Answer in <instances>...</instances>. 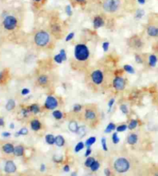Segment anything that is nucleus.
<instances>
[{"mask_svg": "<svg viewBox=\"0 0 158 176\" xmlns=\"http://www.w3.org/2000/svg\"><path fill=\"white\" fill-rule=\"evenodd\" d=\"M52 34L47 29H40L36 30L33 35V42L36 47L44 48L48 47L52 41Z\"/></svg>", "mask_w": 158, "mask_h": 176, "instance_id": "1", "label": "nucleus"}, {"mask_svg": "<svg viewBox=\"0 0 158 176\" xmlns=\"http://www.w3.org/2000/svg\"><path fill=\"white\" fill-rule=\"evenodd\" d=\"M90 52L88 46L84 43H78L74 48V59L78 62H86L90 59Z\"/></svg>", "mask_w": 158, "mask_h": 176, "instance_id": "2", "label": "nucleus"}, {"mask_svg": "<svg viewBox=\"0 0 158 176\" xmlns=\"http://www.w3.org/2000/svg\"><path fill=\"white\" fill-rule=\"evenodd\" d=\"M122 7L121 0H103L101 8L103 11L107 14H116L120 10Z\"/></svg>", "mask_w": 158, "mask_h": 176, "instance_id": "3", "label": "nucleus"}, {"mask_svg": "<svg viewBox=\"0 0 158 176\" xmlns=\"http://www.w3.org/2000/svg\"><path fill=\"white\" fill-rule=\"evenodd\" d=\"M50 33L54 38H62L63 34V24L57 18H53L49 22V30Z\"/></svg>", "mask_w": 158, "mask_h": 176, "instance_id": "4", "label": "nucleus"}, {"mask_svg": "<svg viewBox=\"0 0 158 176\" xmlns=\"http://www.w3.org/2000/svg\"><path fill=\"white\" fill-rule=\"evenodd\" d=\"M127 45L129 47L133 48L134 50H141L144 47V41L141 36L139 35H133L127 40Z\"/></svg>", "mask_w": 158, "mask_h": 176, "instance_id": "5", "label": "nucleus"}, {"mask_svg": "<svg viewBox=\"0 0 158 176\" xmlns=\"http://www.w3.org/2000/svg\"><path fill=\"white\" fill-rule=\"evenodd\" d=\"M114 169L119 173H125L130 168V163L125 158H119L114 161Z\"/></svg>", "mask_w": 158, "mask_h": 176, "instance_id": "6", "label": "nucleus"}, {"mask_svg": "<svg viewBox=\"0 0 158 176\" xmlns=\"http://www.w3.org/2000/svg\"><path fill=\"white\" fill-rule=\"evenodd\" d=\"M104 73L101 69H97L93 70L90 73V80L93 85L97 86H101L104 82Z\"/></svg>", "mask_w": 158, "mask_h": 176, "instance_id": "7", "label": "nucleus"}, {"mask_svg": "<svg viewBox=\"0 0 158 176\" xmlns=\"http://www.w3.org/2000/svg\"><path fill=\"white\" fill-rule=\"evenodd\" d=\"M18 26V19L16 16L8 15L4 18L3 20V27L7 31H13Z\"/></svg>", "mask_w": 158, "mask_h": 176, "instance_id": "8", "label": "nucleus"}, {"mask_svg": "<svg viewBox=\"0 0 158 176\" xmlns=\"http://www.w3.org/2000/svg\"><path fill=\"white\" fill-rule=\"evenodd\" d=\"M146 32L149 37L158 39V22H150L146 26Z\"/></svg>", "mask_w": 158, "mask_h": 176, "instance_id": "9", "label": "nucleus"}, {"mask_svg": "<svg viewBox=\"0 0 158 176\" xmlns=\"http://www.w3.org/2000/svg\"><path fill=\"white\" fill-rule=\"evenodd\" d=\"M125 85H126L125 80L122 77L116 76L113 80V86H114V88L116 89V90L121 91L123 89H124Z\"/></svg>", "mask_w": 158, "mask_h": 176, "instance_id": "10", "label": "nucleus"}, {"mask_svg": "<svg viewBox=\"0 0 158 176\" xmlns=\"http://www.w3.org/2000/svg\"><path fill=\"white\" fill-rule=\"evenodd\" d=\"M106 24L105 19L100 15H97L93 17V26L94 29H98L103 27Z\"/></svg>", "mask_w": 158, "mask_h": 176, "instance_id": "11", "label": "nucleus"}, {"mask_svg": "<svg viewBox=\"0 0 158 176\" xmlns=\"http://www.w3.org/2000/svg\"><path fill=\"white\" fill-rule=\"evenodd\" d=\"M58 105V102L56 98L53 96H48L45 102V107L49 110H53Z\"/></svg>", "mask_w": 158, "mask_h": 176, "instance_id": "12", "label": "nucleus"}, {"mask_svg": "<svg viewBox=\"0 0 158 176\" xmlns=\"http://www.w3.org/2000/svg\"><path fill=\"white\" fill-rule=\"evenodd\" d=\"M97 113L93 109H87L84 111L85 119L88 121H94L97 119Z\"/></svg>", "mask_w": 158, "mask_h": 176, "instance_id": "13", "label": "nucleus"}, {"mask_svg": "<svg viewBox=\"0 0 158 176\" xmlns=\"http://www.w3.org/2000/svg\"><path fill=\"white\" fill-rule=\"evenodd\" d=\"M5 171L7 173H14L16 171V166L13 161H8L5 166Z\"/></svg>", "mask_w": 158, "mask_h": 176, "instance_id": "14", "label": "nucleus"}, {"mask_svg": "<svg viewBox=\"0 0 158 176\" xmlns=\"http://www.w3.org/2000/svg\"><path fill=\"white\" fill-rule=\"evenodd\" d=\"M148 65L150 68H154L157 64L158 58L155 54H150L148 55Z\"/></svg>", "mask_w": 158, "mask_h": 176, "instance_id": "15", "label": "nucleus"}, {"mask_svg": "<svg viewBox=\"0 0 158 176\" xmlns=\"http://www.w3.org/2000/svg\"><path fill=\"white\" fill-rule=\"evenodd\" d=\"M49 76H47V75H45V74H42V75H40V76L37 79V82H38V84L41 86H46L48 85L49 83Z\"/></svg>", "mask_w": 158, "mask_h": 176, "instance_id": "16", "label": "nucleus"}, {"mask_svg": "<svg viewBox=\"0 0 158 176\" xmlns=\"http://www.w3.org/2000/svg\"><path fill=\"white\" fill-rule=\"evenodd\" d=\"M31 128L33 131H39L41 128V123L38 119H32L31 122Z\"/></svg>", "mask_w": 158, "mask_h": 176, "instance_id": "17", "label": "nucleus"}, {"mask_svg": "<svg viewBox=\"0 0 158 176\" xmlns=\"http://www.w3.org/2000/svg\"><path fill=\"white\" fill-rule=\"evenodd\" d=\"M69 129H70V131L71 132H75V133H76V132H77V130H78V124H77V122H76V121H71V122L69 123Z\"/></svg>", "mask_w": 158, "mask_h": 176, "instance_id": "18", "label": "nucleus"}, {"mask_svg": "<svg viewBox=\"0 0 158 176\" xmlns=\"http://www.w3.org/2000/svg\"><path fill=\"white\" fill-rule=\"evenodd\" d=\"M2 149H3V151L7 154L13 153V151H14V147H13V145H12V144H10V143L6 144Z\"/></svg>", "mask_w": 158, "mask_h": 176, "instance_id": "19", "label": "nucleus"}, {"mask_svg": "<svg viewBox=\"0 0 158 176\" xmlns=\"http://www.w3.org/2000/svg\"><path fill=\"white\" fill-rule=\"evenodd\" d=\"M13 153L15 154V155H16V156H22V155H23L24 148L23 146H21V145L15 147Z\"/></svg>", "mask_w": 158, "mask_h": 176, "instance_id": "20", "label": "nucleus"}, {"mask_svg": "<svg viewBox=\"0 0 158 176\" xmlns=\"http://www.w3.org/2000/svg\"><path fill=\"white\" fill-rule=\"evenodd\" d=\"M55 144L59 147H62L65 144V139L62 135H57L55 139Z\"/></svg>", "mask_w": 158, "mask_h": 176, "instance_id": "21", "label": "nucleus"}, {"mask_svg": "<svg viewBox=\"0 0 158 176\" xmlns=\"http://www.w3.org/2000/svg\"><path fill=\"white\" fill-rule=\"evenodd\" d=\"M137 139H138V138H137V135L136 134H130V135H129L128 138H127V142L130 144V145H134V144H136L137 142Z\"/></svg>", "mask_w": 158, "mask_h": 176, "instance_id": "22", "label": "nucleus"}, {"mask_svg": "<svg viewBox=\"0 0 158 176\" xmlns=\"http://www.w3.org/2000/svg\"><path fill=\"white\" fill-rule=\"evenodd\" d=\"M145 15V11L142 9V8H138L136 13H135V19L139 20V19H141L143 17V15Z\"/></svg>", "mask_w": 158, "mask_h": 176, "instance_id": "23", "label": "nucleus"}, {"mask_svg": "<svg viewBox=\"0 0 158 176\" xmlns=\"http://www.w3.org/2000/svg\"><path fill=\"white\" fill-rule=\"evenodd\" d=\"M76 134L78 135L79 136L83 138V137H84L87 134V130H86V127L85 126H80L78 128V130L76 132Z\"/></svg>", "mask_w": 158, "mask_h": 176, "instance_id": "24", "label": "nucleus"}, {"mask_svg": "<svg viewBox=\"0 0 158 176\" xmlns=\"http://www.w3.org/2000/svg\"><path fill=\"white\" fill-rule=\"evenodd\" d=\"M56 137H54L53 135H46V142L49 145H53L55 143Z\"/></svg>", "mask_w": 158, "mask_h": 176, "instance_id": "25", "label": "nucleus"}, {"mask_svg": "<svg viewBox=\"0 0 158 176\" xmlns=\"http://www.w3.org/2000/svg\"><path fill=\"white\" fill-rule=\"evenodd\" d=\"M16 106V102L15 101L13 100V99H10V100L8 101V102H7L6 105V108L8 111H11V110H13Z\"/></svg>", "mask_w": 158, "mask_h": 176, "instance_id": "26", "label": "nucleus"}, {"mask_svg": "<svg viewBox=\"0 0 158 176\" xmlns=\"http://www.w3.org/2000/svg\"><path fill=\"white\" fill-rule=\"evenodd\" d=\"M30 112H32L33 114H38L40 112V106L38 105H36V104H33V105H32L30 108Z\"/></svg>", "mask_w": 158, "mask_h": 176, "instance_id": "27", "label": "nucleus"}, {"mask_svg": "<svg viewBox=\"0 0 158 176\" xmlns=\"http://www.w3.org/2000/svg\"><path fill=\"white\" fill-rule=\"evenodd\" d=\"M116 128V125L114 123H112V122H110V123L108 124L107 127V128H106L105 132L106 133H110V132H113L114 130H115Z\"/></svg>", "mask_w": 158, "mask_h": 176, "instance_id": "28", "label": "nucleus"}, {"mask_svg": "<svg viewBox=\"0 0 158 176\" xmlns=\"http://www.w3.org/2000/svg\"><path fill=\"white\" fill-rule=\"evenodd\" d=\"M96 137L93 136V137H90V138H89L88 139H87V141H86V143H85V145H86V146L87 147H90L91 145H93L95 142H96Z\"/></svg>", "mask_w": 158, "mask_h": 176, "instance_id": "29", "label": "nucleus"}, {"mask_svg": "<svg viewBox=\"0 0 158 176\" xmlns=\"http://www.w3.org/2000/svg\"><path fill=\"white\" fill-rule=\"evenodd\" d=\"M123 70L126 72H128L130 74H134L135 70L130 65H123Z\"/></svg>", "mask_w": 158, "mask_h": 176, "instance_id": "30", "label": "nucleus"}, {"mask_svg": "<svg viewBox=\"0 0 158 176\" xmlns=\"http://www.w3.org/2000/svg\"><path fill=\"white\" fill-rule=\"evenodd\" d=\"M53 117L55 118L56 119L59 120L61 119L62 118H63V113H62V111H59V110H56L53 112Z\"/></svg>", "mask_w": 158, "mask_h": 176, "instance_id": "31", "label": "nucleus"}, {"mask_svg": "<svg viewBox=\"0 0 158 176\" xmlns=\"http://www.w3.org/2000/svg\"><path fill=\"white\" fill-rule=\"evenodd\" d=\"M95 161L94 158L93 157H89L86 161H85V165L87 166V168H90L91 165H93V163Z\"/></svg>", "mask_w": 158, "mask_h": 176, "instance_id": "32", "label": "nucleus"}, {"mask_svg": "<svg viewBox=\"0 0 158 176\" xmlns=\"http://www.w3.org/2000/svg\"><path fill=\"white\" fill-rule=\"evenodd\" d=\"M137 124H138V122H137V120H132L130 122V123L129 124L128 126V128L130 129V130H133V129H134L137 126Z\"/></svg>", "mask_w": 158, "mask_h": 176, "instance_id": "33", "label": "nucleus"}, {"mask_svg": "<svg viewBox=\"0 0 158 176\" xmlns=\"http://www.w3.org/2000/svg\"><path fill=\"white\" fill-rule=\"evenodd\" d=\"M135 61L137 62V63H138V64H143L144 59H143L141 55L136 54L135 55Z\"/></svg>", "mask_w": 158, "mask_h": 176, "instance_id": "34", "label": "nucleus"}, {"mask_svg": "<svg viewBox=\"0 0 158 176\" xmlns=\"http://www.w3.org/2000/svg\"><path fill=\"white\" fill-rule=\"evenodd\" d=\"M99 161H95L93 163V165H91L90 169H91V171H92V172H96V171H97V170L99 169Z\"/></svg>", "mask_w": 158, "mask_h": 176, "instance_id": "35", "label": "nucleus"}, {"mask_svg": "<svg viewBox=\"0 0 158 176\" xmlns=\"http://www.w3.org/2000/svg\"><path fill=\"white\" fill-rule=\"evenodd\" d=\"M28 129L26 128H21L19 132H17L16 134V136H19V135H25L28 134Z\"/></svg>", "mask_w": 158, "mask_h": 176, "instance_id": "36", "label": "nucleus"}, {"mask_svg": "<svg viewBox=\"0 0 158 176\" xmlns=\"http://www.w3.org/2000/svg\"><path fill=\"white\" fill-rule=\"evenodd\" d=\"M112 140H113V142H114V144H115V145L118 144L119 142H120V138H119L117 132H114V134H113Z\"/></svg>", "mask_w": 158, "mask_h": 176, "instance_id": "37", "label": "nucleus"}, {"mask_svg": "<svg viewBox=\"0 0 158 176\" xmlns=\"http://www.w3.org/2000/svg\"><path fill=\"white\" fill-rule=\"evenodd\" d=\"M84 143L82 142L77 143V145L75 147V151H76V152H79L80 151H81V150L84 148Z\"/></svg>", "mask_w": 158, "mask_h": 176, "instance_id": "38", "label": "nucleus"}, {"mask_svg": "<svg viewBox=\"0 0 158 176\" xmlns=\"http://www.w3.org/2000/svg\"><path fill=\"white\" fill-rule=\"evenodd\" d=\"M65 12H66V14L68 16H72V15H73V10H72V7L70 6V5L66 6Z\"/></svg>", "mask_w": 158, "mask_h": 176, "instance_id": "39", "label": "nucleus"}, {"mask_svg": "<svg viewBox=\"0 0 158 176\" xmlns=\"http://www.w3.org/2000/svg\"><path fill=\"white\" fill-rule=\"evenodd\" d=\"M127 128H128V126H126V125H125V124H123V125H120V126L116 127V132H124Z\"/></svg>", "mask_w": 158, "mask_h": 176, "instance_id": "40", "label": "nucleus"}, {"mask_svg": "<svg viewBox=\"0 0 158 176\" xmlns=\"http://www.w3.org/2000/svg\"><path fill=\"white\" fill-rule=\"evenodd\" d=\"M74 36H75V32H70V33L68 34L67 36H66L65 41L66 42H70V41H71V40L74 38Z\"/></svg>", "mask_w": 158, "mask_h": 176, "instance_id": "41", "label": "nucleus"}, {"mask_svg": "<svg viewBox=\"0 0 158 176\" xmlns=\"http://www.w3.org/2000/svg\"><path fill=\"white\" fill-rule=\"evenodd\" d=\"M54 61L56 62V63H58V64H61L62 62H63V59H62L61 55H60V54H57L55 56H54Z\"/></svg>", "mask_w": 158, "mask_h": 176, "instance_id": "42", "label": "nucleus"}, {"mask_svg": "<svg viewBox=\"0 0 158 176\" xmlns=\"http://www.w3.org/2000/svg\"><path fill=\"white\" fill-rule=\"evenodd\" d=\"M59 54H60V55H61L63 62L66 61V59H67V56H66V53L65 49L62 48L61 50L59 51Z\"/></svg>", "mask_w": 158, "mask_h": 176, "instance_id": "43", "label": "nucleus"}, {"mask_svg": "<svg viewBox=\"0 0 158 176\" xmlns=\"http://www.w3.org/2000/svg\"><path fill=\"white\" fill-rule=\"evenodd\" d=\"M102 48H103L104 52H107L110 48V42H103L102 45Z\"/></svg>", "mask_w": 158, "mask_h": 176, "instance_id": "44", "label": "nucleus"}, {"mask_svg": "<svg viewBox=\"0 0 158 176\" xmlns=\"http://www.w3.org/2000/svg\"><path fill=\"white\" fill-rule=\"evenodd\" d=\"M101 144H102V147H103V149L105 151H108V148L107 146V141H106L105 138H102L101 139Z\"/></svg>", "mask_w": 158, "mask_h": 176, "instance_id": "45", "label": "nucleus"}, {"mask_svg": "<svg viewBox=\"0 0 158 176\" xmlns=\"http://www.w3.org/2000/svg\"><path fill=\"white\" fill-rule=\"evenodd\" d=\"M120 110H121V111H122L124 115H126V114L128 113V109H127V107H126V105H120Z\"/></svg>", "mask_w": 158, "mask_h": 176, "instance_id": "46", "label": "nucleus"}, {"mask_svg": "<svg viewBox=\"0 0 158 176\" xmlns=\"http://www.w3.org/2000/svg\"><path fill=\"white\" fill-rule=\"evenodd\" d=\"M53 160H54L56 162H57V163H59V162H61V161H63V157H62V156H56V155H55V156L53 157Z\"/></svg>", "mask_w": 158, "mask_h": 176, "instance_id": "47", "label": "nucleus"}, {"mask_svg": "<svg viewBox=\"0 0 158 176\" xmlns=\"http://www.w3.org/2000/svg\"><path fill=\"white\" fill-rule=\"evenodd\" d=\"M81 109H82V106L80 105H75L73 107V111L75 112H78V111H80L81 110Z\"/></svg>", "mask_w": 158, "mask_h": 176, "instance_id": "48", "label": "nucleus"}, {"mask_svg": "<svg viewBox=\"0 0 158 176\" xmlns=\"http://www.w3.org/2000/svg\"><path fill=\"white\" fill-rule=\"evenodd\" d=\"M30 89L29 88H23V90H22V95H28L30 93Z\"/></svg>", "mask_w": 158, "mask_h": 176, "instance_id": "49", "label": "nucleus"}, {"mask_svg": "<svg viewBox=\"0 0 158 176\" xmlns=\"http://www.w3.org/2000/svg\"><path fill=\"white\" fill-rule=\"evenodd\" d=\"M91 152H92V150H91V149L90 147H88V149H87V150L86 151V153H85V156H86V157H88L89 155L91 154Z\"/></svg>", "mask_w": 158, "mask_h": 176, "instance_id": "50", "label": "nucleus"}, {"mask_svg": "<svg viewBox=\"0 0 158 176\" xmlns=\"http://www.w3.org/2000/svg\"><path fill=\"white\" fill-rule=\"evenodd\" d=\"M114 101H115V100H114V99H110V101H109V103H108V106H109V108H110V110L111 109L113 105H114Z\"/></svg>", "mask_w": 158, "mask_h": 176, "instance_id": "51", "label": "nucleus"}, {"mask_svg": "<svg viewBox=\"0 0 158 176\" xmlns=\"http://www.w3.org/2000/svg\"><path fill=\"white\" fill-rule=\"evenodd\" d=\"M104 174H105L106 176H110L111 175V172H110V170L109 168H106L104 170Z\"/></svg>", "mask_w": 158, "mask_h": 176, "instance_id": "52", "label": "nucleus"}, {"mask_svg": "<svg viewBox=\"0 0 158 176\" xmlns=\"http://www.w3.org/2000/svg\"><path fill=\"white\" fill-rule=\"evenodd\" d=\"M70 166L68 165H66L65 166H64V168H63V171L65 172H70Z\"/></svg>", "mask_w": 158, "mask_h": 176, "instance_id": "53", "label": "nucleus"}, {"mask_svg": "<svg viewBox=\"0 0 158 176\" xmlns=\"http://www.w3.org/2000/svg\"><path fill=\"white\" fill-rule=\"evenodd\" d=\"M74 1H75L76 3H78V4H83V3L86 2L87 0H74Z\"/></svg>", "mask_w": 158, "mask_h": 176, "instance_id": "54", "label": "nucleus"}, {"mask_svg": "<svg viewBox=\"0 0 158 176\" xmlns=\"http://www.w3.org/2000/svg\"><path fill=\"white\" fill-rule=\"evenodd\" d=\"M45 170H46V165H45L44 164H42V165H40V171H41V172H44Z\"/></svg>", "mask_w": 158, "mask_h": 176, "instance_id": "55", "label": "nucleus"}, {"mask_svg": "<svg viewBox=\"0 0 158 176\" xmlns=\"http://www.w3.org/2000/svg\"><path fill=\"white\" fill-rule=\"evenodd\" d=\"M11 134L9 133V132H5L2 133V136L3 137H8V136H10Z\"/></svg>", "mask_w": 158, "mask_h": 176, "instance_id": "56", "label": "nucleus"}, {"mask_svg": "<svg viewBox=\"0 0 158 176\" xmlns=\"http://www.w3.org/2000/svg\"><path fill=\"white\" fill-rule=\"evenodd\" d=\"M146 1L147 0H137V2L140 5H144L146 3Z\"/></svg>", "mask_w": 158, "mask_h": 176, "instance_id": "57", "label": "nucleus"}, {"mask_svg": "<svg viewBox=\"0 0 158 176\" xmlns=\"http://www.w3.org/2000/svg\"><path fill=\"white\" fill-rule=\"evenodd\" d=\"M154 50L156 51V53H157V54H158V42L157 43L156 45H155V46H154Z\"/></svg>", "mask_w": 158, "mask_h": 176, "instance_id": "58", "label": "nucleus"}, {"mask_svg": "<svg viewBox=\"0 0 158 176\" xmlns=\"http://www.w3.org/2000/svg\"><path fill=\"white\" fill-rule=\"evenodd\" d=\"M3 125H4V121L2 118H0V126H2Z\"/></svg>", "mask_w": 158, "mask_h": 176, "instance_id": "59", "label": "nucleus"}, {"mask_svg": "<svg viewBox=\"0 0 158 176\" xmlns=\"http://www.w3.org/2000/svg\"><path fill=\"white\" fill-rule=\"evenodd\" d=\"M3 79V73L2 72H0V81Z\"/></svg>", "mask_w": 158, "mask_h": 176, "instance_id": "60", "label": "nucleus"}, {"mask_svg": "<svg viewBox=\"0 0 158 176\" xmlns=\"http://www.w3.org/2000/svg\"><path fill=\"white\" fill-rule=\"evenodd\" d=\"M34 2H36V3H39V2H41L42 0H32Z\"/></svg>", "mask_w": 158, "mask_h": 176, "instance_id": "61", "label": "nucleus"}, {"mask_svg": "<svg viewBox=\"0 0 158 176\" xmlns=\"http://www.w3.org/2000/svg\"><path fill=\"white\" fill-rule=\"evenodd\" d=\"M10 128H12V129H13V128H14V124L13 123H12L10 125Z\"/></svg>", "mask_w": 158, "mask_h": 176, "instance_id": "62", "label": "nucleus"}, {"mask_svg": "<svg viewBox=\"0 0 158 176\" xmlns=\"http://www.w3.org/2000/svg\"><path fill=\"white\" fill-rule=\"evenodd\" d=\"M153 176H158V171H157V172L153 175Z\"/></svg>", "mask_w": 158, "mask_h": 176, "instance_id": "63", "label": "nucleus"}, {"mask_svg": "<svg viewBox=\"0 0 158 176\" xmlns=\"http://www.w3.org/2000/svg\"><path fill=\"white\" fill-rule=\"evenodd\" d=\"M72 176H76V172H74V173H73V174H72Z\"/></svg>", "mask_w": 158, "mask_h": 176, "instance_id": "64", "label": "nucleus"}]
</instances>
